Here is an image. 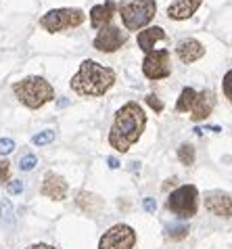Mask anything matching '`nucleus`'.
<instances>
[{"instance_id":"obj_3","label":"nucleus","mask_w":232,"mask_h":249,"mask_svg":"<svg viewBox=\"0 0 232 249\" xmlns=\"http://www.w3.org/2000/svg\"><path fill=\"white\" fill-rule=\"evenodd\" d=\"M13 92L25 107L30 109H40L46 103L54 99V88L40 75H30L13 84Z\"/></svg>"},{"instance_id":"obj_1","label":"nucleus","mask_w":232,"mask_h":249,"mask_svg":"<svg viewBox=\"0 0 232 249\" xmlns=\"http://www.w3.org/2000/svg\"><path fill=\"white\" fill-rule=\"evenodd\" d=\"M145 126H147L145 109L136 101L126 103V105L115 113L113 126L109 130V144H111L115 151H119V153H126L142 136Z\"/></svg>"},{"instance_id":"obj_21","label":"nucleus","mask_w":232,"mask_h":249,"mask_svg":"<svg viewBox=\"0 0 232 249\" xmlns=\"http://www.w3.org/2000/svg\"><path fill=\"white\" fill-rule=\"evenodd\" d=\"M0 218H2V222L6 226L15 224V212H13V205H11L9 199H4V201L0 203Z\"/></svg>"},{"instance_id":"obj_16","label":"nucleus","mask_w":232,"mask_h":249,"mask_svg":"<svg viewBox=\"0 0 232 249\" xmlns=\"http://www.w3.org/2000/svg\"><path fill=\"white\" fill-rule=\"evenodd\" d=\"M166 38V32H163V27H147V30L138 32V48L140 51H153V44L157 42V40H163Z\"/></svg>"},{"instance_id":"obj_22","label":"nucleus","mask_w":232,"mask_h":249,"mask_svg":"<svg viewBox=\"0 0 232 249\" xmlns=\"http://www.w3.org/2000/svg\"><path fill=\"white\" fill-rule=\"evenodd\" d=\"M36 165H38V157L33 153H27V155H23L21 159H19V168H21L23 172H32Z\"/></svg>"},{"instance_id":"obj_10","label":"nucleus","mask_w":232,"mask_h":249,"mask_svg":"<svg viewBox=\"0 0 232 249\" xmlns=\"http://www.w3.org/2000/svg\"><path fill=\"white\" fill-rule=\"evenodd\" d=\"M205 210L214 216L230 218L232 216V195L224 191H209L205 195Z\"/></svg>"},{"instance_id":"obj_25","label":"nucleus","mask_w":232,"mask_h":249,"mask_svg":"<svg viewBox=\"0 0 232 249\" xmlns=\"http://www.w3.org/2000/svg\"><path fill=\"white\" fill-rule=\"evenodd\" d=\"M147 103H149V107L155 109L157 113L163 111V103H161V99H159L157 94H149V96H147Z\"/></svg>"},{"instance_id":"obj_19","label":"nucleus","mask_w":232,"mask_h":249,"mask_svg":"<svg viewBox=\"0 0 232 249\" xmlns=\"http://www.w3.org/2000/svg\"><path fill=\"white\" fill-rule=\"evenodd\" d=\"M190 232L188 224H172V226H166V237L172 239V241H182L186 239Z\"/></svg>"},{"instance_id":"obj_30","label":"nucleus","mask_w":232,"mask_h":249,"mask_svg":"<svg viewBox=\"0 0 232 249\" xmlns=\"http://www.w3.org/2000/svg\"><path fill=\"white\" fill-rule=\"evenodd\" d=\"M107 163H109V168H111V170L119 168V161H117V159H115V157H109V159H107Z\"/></svg>"},{"instance_id":"obj_11","label":"nucleus","mask_w":232,"mask_h":249,"mask_svg":"<svg viewBox=\"0 0 232 249\" xmlns=\"http://www.w3.org/2000/svg\"><path fill=\"white\" fill-rule=\"evenodd\" d=\"M67 191H69V184H67L63 176L54 174V172H46L44 180H42V189H40V193L44 197L54 199V201H63L67 197Z\"/></svg>"},{"instance_id":"obj_24","label":"nucleus","mask_w":232,"mask_h":249,"mask_svg":"<svg viewBox=\"0 0 232 249\" xmlns=\"http://www.w3.org/2000/svg\"><path fill=\"white\" fill-rule=\"evenodd\" d=\"M15 151V142L11 138H0V155H9Z\"/></svg>"},{"instance_id":"obj_18","label":"nucleus","mask_w":232,"mask_h":249,"mask_svg":"<svg viewBox=\"0 0 232 249\" xmlns=\"http://www.w3.org/2000/svg\"><path fill=\"white\" fill-rule=\"evenodd\" d=\"M195 96H197L195 88L186 86V88H184V90L180 92V99H178V103H176V111H178V113L190 111V107H193V103H195Z\"/></svg>"},{"instance_id":"obj_8","label":"nucleus","mask_w":232,"mask_h":249,"mask_svg":"<svg viewBox=\"0 0 232 249\" xmlns=\"http://www.w3.org/2000/svg\"><path fill=\"white\" fill-rule=\"evenodd\" d=\"M142 73L149 80H163L172 73V65H169V51H149L145 61H142Z\"/></svg>"},{"instance_id":"obj_9","label":"nucleus","mask_w":232,"mask_h":249,"mask_svg":"<svg viewBox=\"0 0 232 249\" xmlns=\"http://www.w3.org/2000/svg\"><path fill=\"white\" fill-rule=\"evenodd\" d=\"M126 42H128L126 32H121L119 27H115V25H105V27H100V32L97 34L92 46L100 53H115V51H119Z\"/></svg>"},{"instance_id":"obj_29","label":"nucleus","mask_w":232,"mask_h":249,"mask_svg":"<svg viewBox=\"0 0 232 249\" xmlns=\"http://www.w3.org/2000/svg\"><path fill=\"white\" fill-rule=\"evenodd\" d=\"M142 207H145V212L153 213V212L157 210V201H155L153 197H145V201H142Z\"/></svg>"},{"instance_id":"obj_14","label":"nucleus","mask_w":232,"mask_h":249,"mask_svg":"<svg viewBox=\"0 0 232 249\" xmlns=\"http://www.w3.org/2000/svg\"><path fill=\"white\" fill-rule=\"evenodd\" d=\"M203 0H174L172 4L167 6V17L176 19V21H182V19L193 17L197 9L201 6Z\"/></svg>"},{"instance_id":"obj_23","label":"nucleus","mask_w":232,"mask_h":249,"mask_svg":"<svg viewBox=\"0 0 232 249\" xmlns=\"http://www.w3.org/2000/svg\"><path fill=\"white\" fill-rule=\"evenodd\" d=\"M54 141V132L52 130H44V132H38L36 136L32 138L33 144H38V147H42V144H50Z\"/></svg>"},{"instance_id":"obj_15","label":"nucleus","mask_w":232,"mask_h":249,"mask_svg":"<svg viewBox=\"0 0 232 249\" xmlns=\"http://www.w3.org/2000/svg\"><path fill=\"white\" fill-rule=\"evenodd\" d=\"M115 9H117V4H115L113 0H107V2H103V4L92 6L90 23H92L94 30H100V27H105V25L111 23V19L115 15Z\"/></svg>"},{"instance_id":"obj_6","label":"nucleus","mask_w":232,"mask_h":249,"mask_svg":"<svg viewBox=\"0 0 232 249\" xmlns=\"http://www.w3.org/2000/svg\"><path fill=\"white\" fill-rule=\"evenodd\" d=\"M86 21V15L82 9H52L40 19V25L46 32L57 34V32H65L71 27H80Z\"/></svg>"},{"instance_id":"obj_32","label":"nucleus","mask_w":232,"mask_h":249,"mask_svg":"<svg viewBox=\"0 0 232 249\" xmlns=\"http://www.w3.org/2000/svg\"><path fill=\"white\" fill-rule=\"evenodd\" d=\"M57 105H59V107H67V101H65V99H61V101L57 103Z\"/></svg>"},{"instance_id":"obj_4","label":"nucleus","mask_w":232,"mask_h":249,"mask_svg":"<svg viewBox=\"0 0 232 249\" xmlns=\"http://www.w3.org/2000/svg\"><path fill=\"white\" fill-rule=\"evenodd\" d=\"M117 9H119L121 21H124V27L130 32L142 30L157 15L155 0H121Z\"/></svg>"},{"instance_id":"obj_17","label":"nucleus","mask_w":232,"mask_h":249,"mask_svg":"<svg viewBox=\"0 0 232 249\" xmlns=\"http://www.w3.org/2000/svg\"><path fill=\"white\" fill-rule=\"evenodd\" d=\"M76 203H78L84 212H88V213H97V212L100 210V207H103V199L97 197V195H92V193L82 191V193H78Z\"/></svg>"},{"instance_id":"obj_7","label":"nucleus","mask_w":232,"mask_h":249,"mask_svg":"<svg viewBox=\"0 0 232 249\" xmlns=\"http://www.w3.org/2000/svg\"><path fill=\"white\" fill-rule=\"evenodd\" d=\"M136 243V232L128 224H115L100 237L99 249H132Z\"/></svg>"},{"instance_id":"obj_26","label":"nucleus","mask_w":232,"mask_h":249,"mask_svg":"<svg viewBox=\"0 0 232 249\" xmlns=\"http://www.w3.org/2000/svg\"><path fill=\"white\" fill-rule=\"evenodd\" d=\"M6 191H9V195H21L23 193V182L21 180H11L6 184Z\"/></svg>"},{"instance_id":"obj_27","label":"nucleus","mask_w":232,"mask_h":249,"mask_svg":"<svg viewBox=\"0 0 232 249\" xmlns=\"http://www.w3.org/2000/svg\"><path fill=\"white\" fill-rule=\"evenodd\" d=\"M224 94H226L228 101H232V69L224 75Z\"/></svg>"},{"instance_id":"obj_13","label":"nucleus","mask_w":232,"mask_h":249,"mask_svg":"<svg viewBox=\"0 0 232 249\" xmlns=\"http://www.w3.org/2000/svg\"><path fill=\"white\" fill-rule=\"evenodd\" d=\"M176 54H178L182 63H195L205 54V46L195 38H184L176 44Z\"/></svg>"},{"instance_id":"obj_31","label":"nucleus","mask_w":232,"mask_h":249,"mask_svg":"<svg viewBox=\"0 0 232 249\" xmlns=\"http://www.w3.org/2000/svg\"><path fill=\"white\" fill-rule=\"evenodd\" d=\"M27 249H54L52 245H46V243H36V245H30Z\"/></svg>"},{"instance_id":"obj_28","label":"nucleus","mask_w":232,"mask_h":249,"mask_svg":"<svg viewBox=\"0 0 232 249\" xmlns=\"http://www.w3.org/2000/svg\"><path fill=\"white\" fill-rule=\"evenodd\" d=\"M9 174H11V163L6 161V159H2V161H0V182L9 180Z\"/></svg>"},{"instance_id":"obj_20","label":"nucleus","mask_w":232,"mask_h":249,"mask_svg":"<svg viewBox=\"0 0 232 249\" xmlns=\"http://www.w3.org/2000/svg\"><path fill=\"white\" fill-rule=\"evenodd\" d=\"M178 159L182 165H193L195 163V147L190 142H182L178 147Z\"/></svg>"},{"instance_id":"obj_2","label":"nucleus","mask_w":232,"mask_h":249,"mask_svg":"<svg viewBox=\"0 0 232 249\" xmlns=\"http://www.w3.org/2000/svg\"><path fill=\"white\" fill-rule=\"evenodd\" d=\"M71 90L80 96H103L115 84V71L92 59L82 61L78 73L71 78Z\"/></svg>"},{"instance_id":"obj_12","label":"nucleus","mask_w":232,"mask_h":249,"mask_svg":"<svg viewBox=\"0 0 232 249\" xmlns=\"http://www.w3.org/2000/svg\"><path fill=\"white\" fill-rule=\"evenodd\" d=\"M214 107H215V92L214 90L207 88V90L197 92L195 103H193V107H190V120L193 122L207 120L211 115V111H214Z\"/></svg>"},{"instance_id":"obj_5","label":"nucleus","mask_w":232,"mask_h":249,"mask_svg":"<svg viewBox=\"0 0 232 249\" xmlns=\"http://www.w3.org/2000/svg\"><path fill=\"white\" fill-rule=\"evenodd\" d=\"M197 207H199V191L193 184H184L167 197V210L182 220L193 218L197 213Z\"/></svg>"}]
</instances>
